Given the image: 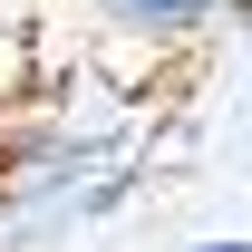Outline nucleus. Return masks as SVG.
Returning <instances> with one entry per match:
<instances>
[{
	"instance_id": "1",
	"label": "nucleus",
	"mask_w": 252,
	"mask_h": 252,
	"mask_svg": "<svg viewBox=\"0 0 252 252\" xmlns=\"http://www.w3.org/2000/svg\"><path fill=\"white\" fill-rule=\"evenodd\" d=\"M88 10H97V30L136 39V49H185V39L233 20V0H88Z\"/></svg>"
},
{
	"instance_id": "2",
	"label": "nucleus",
	"mask_w": 252,
	"mask_h": 252,
	"mask_svg": "<svg viewBox=\"0 0 252 252\" xmlns=\"http://www.w3.org/2000/svg\"><path fill=\"white\" fill-rule=\"evenodd\" d=\"M185 252H252L243 233H204V243H185Z\"/></svg>"
},
{
	"instance_id": "3",
	"label": "nucleus",
	"mask_w": 252,
	"mask_h": 252,
	"mask_svg": "<svg viewBox=\"0 0 252 252\" xmlns=\"http://www.w3.org/2000/svg\"><path fill=\"white\" fill-rule=\"evenodd\" d=\"M233 30H252V0H233Z\"/></svg>"
}]
</instances>
